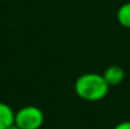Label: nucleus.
I'll list each match as a JSON object with an SVG mask.
<instances>
[{
    "mask_svg": "<svg viewBox=\"0 0 130 129\" xmlns=\"http://www.w3.org/2000/svg\"><path fill=\"white\" fill-rule=\"evenodd\" d=\"M110 86L102 75L95 72H87L81 75L75 82V92L77 96L85 101H99L102 100Z\"/></svg>",
    "mask_w": 130,
    "mask_h": 129,
    "instance_id": "1",
    "label": "nucleus"
},
{
    "mask_svg": "<svg viewBox=\"0 0 130 129\" xmlns=\"http://www.w3.org/2000/svg\"><path fill=\"white\" fill-rule=\"evenodd\" d=\"M43 111L33 105L24 106L15 113L14 123L20 129H39L43 125Z\"/></svg>",
    "mask_w": 130,
    "mask_h": 129,
    "instance_id": "2",
    "label": "nucleus"
},
{
    "mask_svg": "<svg viewBox=\"0 0 130 129\" xmlns=\"http://www.w3.org/2000/svg\"><path fill=\"white\" fill-rule=\"evenodd\" d=\"M102 76L106 80L109 86H118L123 82V80L125 77V71L123 70V67H120L118 65H112L105 70Z\"/></svg>",
    "mask_w": 130,
    "mask_h": 129,
    "instance_id": "3",
    "label": "nucleus"
},
{
    "mask_svg": "<svg viewBox=\"0 0 130 129\" xmlns=\"http://www.w3.org/2000/svg\"><path fill=\"white\" fill-rule=\"evenodd\" d=\"M15 113L5 103H0V129H8L14 124Z\"/></svg>",
    "mask_w": 130,
    "mask_h": 129,
    "instance_id": "4",
    "label": "nucleus"
},
{
    "mask_svg": "<svg viewBox=\"0 0 130 129\" xmlns=\"http://www.w3.org/2000/svg\"><path fill=\"white\" fill-rule=\"evenodd\" d=\"M116 19L120 25L130 29V1L123 4L116 13Z\"/></svg>",
    "mask_w": 130,
    "mask_h": 129,
    "instance_id": "5",
    "label": "nucleus"
},
{
    "mask_svg": "<svg viewBox=\"0 0 130 129\" xmlns=\"http://www.w3.org/2000/svg\"><path fill=\"white\" fill-rule=\"evenodd\" d=\"M114 129H130V120L119 123L118 125H115V128Z\"/></svg>",
    "mask_w": 130,
    "mask_h": 129,
    "instance_id": "6",
    "label": "nucleus"
},
{
    "mask_svg": "<svg viewBox=\"0 0 130 129\" xmlns=\"http://www.w3.org/2000/svg\"><path fill=\"white\" fill-rule=\"evenodd\" d=\"M8 129H20V128H19V127H18V125H17L15 123H14L13 125H10V127H9V128H8Z\"/></svg>",
    "mask_w": 130,
    "mask_h": 129,
    "instance_id": "7",
    "label": "nucleus"
}]
</instances>
